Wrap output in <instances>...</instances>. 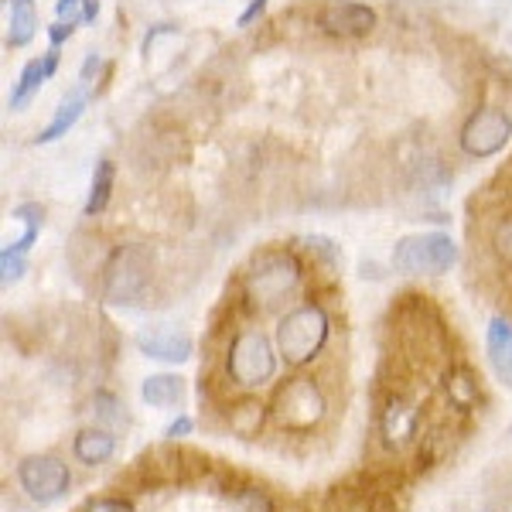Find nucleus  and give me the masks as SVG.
<instances>
[{
    "mask_svg": "<svg viewBox=\"0 0 512 512\" xmlns=\"http://www.w3.org/2000/svg\"><path fill=\"white\" fill-rule=\"evenodd\" d=\"M420 431V410L410 400H403L400 393H390L379 410V434L390 448H400V444H410Z\"/></svg>",
    "mask_w": 512,
    "mask_h": 512,
    "instance_id": "11",
    "label": "nucleus"
},
{
    "mask_svg": "<svg viewBox=\"0 0 512 512\" xmlns=\"http://www.w3.org/2000/svg\"><path fill=\"white\" fill-rule=\"evenodd\" d=\"M99 69V55L96 52H89L86 55V62H82V82H93V72Z\"/></svg>",
    "mask_w": 512,
    "mask_h": 512,
    "instance_id": "31",
    "label": "nucleus"
},
{
    "mask_svg": "<svg viewBox=\"0 0 512 512\" xmlns=\"http://www.w3.org/2000/svg\"><path fill=\"white\" fill-rule=\"evenodd\" d=\"M512 137V120L506 110L499 106H482L475 110L468 123L461 127V151L472 154V158H492Z\"/></svg>",
    "mask_w": 512,
    "mask_h": 512,
    "instance_id": "8",
    "label": "nucleus"
},
{
    "mask_svg": "<svg viewBox=\"0 0 512 512\" xmlns=\"http://www.w3.org/2000/svg\"><path fill=\"white\" fill-rule=\"evenodd\" d=\"M82 512H134V506L127 499H120V495H103V499L86 502Z\"/></svg>",
    "mask_w": 512,
    "mask_h": 512,
    "instance_id": "24",
    "label": "nucleus"
},
{
    "mask_svg": "<svg viewBox=\"0 0 512 512\" xmlns=\"http://www.w3.org/2000/svg\"><path fill=\"white\" fill-rule=\"evenodd\" d=\"M485 345H489V362L495 376L512 390V325L506 318H492L489 332H485Z\"/></svg>",
    "mask_w": 512,
    "mask_h": 512,
    "instance_id": "14",
    "label": "nucleus"
},
{
    "mask_svg": "<svg viewBox=\"0 0 512 512\" xmlns=\"http://www.w3.org/2000/svg\"><path fill=\"white\" fill-rule=\"evenodd\" d=\"M444 396L458 414H472L478 400H482V383L468 366H451L444 373Z\"/></svg>",
    "mask_w": 512,
    "mask_h": 512,
    "instance_id": "13",
    "label": "nucleus"
},
{
    "mask_svg": "<svg viewBox=\"0 0 512 512\" xmlns=\"http://www.w3.org/2000/svg\"><path fill=\"white\" fill-rule=\"evenodd\" d=\"M11 21H7V48H24L38 35L35 0H11Z\"/></svg>",
    "mask_w": 512,
    "mask_h": 512,
    "instance_id": "17",
    "label": "nucleus"
},
{
    "mask_svg": "<svg viewBox=\"0 0 512 512\" xmlns=\"http://www.w3.org/2000/svg\"><path fill=\"white\" fill-rule=\"evenodd\" d=\"M151 287V253L144 246H120L103 270V297L110 304H137Z\"/></svg>",
    "mask_w": 512,
    "mask_h": 512,
    "instance_id": "6",
    "label": "nucleus"
},
{
    "mask_svg": "<svg viewBox=\"0 0 512 512\" xmlns=\"http://www.w3.org/2000/svg\"><path fill=\"white\" fill-rule=\"evenodd\" d=\"M270 414H274V420L284 427V431H294V434L315 431L328 414L325 390H321L311 376L287 379V383L277 386L274 403H270Z\"/></svg>",
    "mask_w": 512,
    "mask_h": 512,
    "instance_id": "3",
    "label": "nucleus"
},
{
    "mask_svg": "<svg viewBox=\"0 0 512 512\" xmlns=\"http://www.w3.org/2000/svg\"><path fill=\"white\" fill-rule=\"evenodd\" d=\"M458 263V243L448 233H414L396 239L393 270L403 277H441Z\"/></svg>",
    "mask_w": 512,
    "mask_h": 512,
    "instance_id": "5",
    "label": "nucleus"
},
{
    "mask_svg": "<svg viewBox=\"0 0 512 512\" xmlns=\"http://www.w3.org/2000/svg\"><path fill=\"white\" fill-rule=\"evenodd\" d=\"M137 349L147 359H158V362H188L195 352V338L185 332V328L175 325H147L137 332Z\"/></svg>",
    "mask_w": 512,
    "mask_h": 512,
    "instance_id": "10",
    "label": "nucleus"
},
{
    "mask_svg": "<svg viewBox=\"0 0 512 512\" xmlns=\"http://www.w3.org/2000/svg\"><path fill=\"white\" fill-rule=\"evenodd\" d=\"M277 355L270 338L256 328H243L233 335L226 352V373L239 390H260L277 376Z\"/></svg>",
    "mask_w": 512,
    "mask_h": 512,
    "instance_id": "4",
    "label": "nucleus"
},
{
    "mask_svg": "<svg viewBox=\"0 0 512 512\" xmlns=\"http://www.w3.org/2000/svg\"><path fill=\"white\" fill-rule=\"evenodd\" d=\"M328 335H332V321H328V311L321 304L308 301L297 304V308L287 311L277 325V352L287 366L304 369L308 362H315L321 349H325Z\"/></svg>",
    "mask_w": 512,
    "mask_h": 512,
    "instance_id": "2",
    "label": "nucleus"
},
{
    "mask_svg": "<svg viewBox=\"0 0 512 512\" xmlns=\"http://www.w3.org/2000/svg\"><path fill=\"white\" fill-rule=\"evenodd\" d=\"M492 243H495V253H499L502 260H506L509 267H512V219H506L499 229H495V239H492Z\"/></svg>",
    "mask_w": 512,
    "mask_h": 512,
    "instance_id": "25",
    "label": "nucleus"
},
{
    "mask_svg": "<svg viewBox=\"0 0 512 512\" xmlns=\"http://www.w3.org/2000/svg\"><path fill=\"white\" fill-rule=\"evenodd\" d=\"M72 35H76V21H55L52 28H48V41H52V45H59V48H62Z\"/></svg>",
    "mask_w": 512,
    "mask_h": 512,
    "instance_id": "26",
    "label": "nucleus"
},
{
    "mask_svg": "<svg viewBox=\"0 0 512 512\" xmlns=\"http://www.w3.org/2000/svg\"><path fill=\"white\" fill-rule=\"evenodd\" d=\"M192 427H195V424H192V417H178L175 424H171L168 431H164V437H168V441H175V444H178L181 437H188V434H192Z\"/></svg>",
    "mask_w": 512,
    "mask_h": 512,
    "instance_id": "27",
    "label": "nucleus"
},
{
    "mask_svg": "<svg viewBox=\"0 0 512 512\" xmlns=\"http://www.w3.org/2000/svg\"><path fill=\"white\" fill-rule=\"evenodd\" d=\"M229 431L236 437H243V441H253L256 434L263 431V420H267V407H263L260 400H253V396H246V400H239L229 407Z\"/></svg>",
    "mask_w": 512,
    "mask_h": 512,
    "instance_id": "15",
    "label": "nucleus"
},
{
    "mask_svg": "<svg viewBox=\"0 0 512 512\" xmlns=\"http://www.w3.org/2000/svg\"><path fill=\"white\" fill-rule=\"evenodd\" d=\"M140 396H144V403H151V407H178L181 400H185V379L178 376H168V373H158V376H147L144 386H140Z\"/></svg>",
    "mask_w": 512,
    "mask_h": 512,
    "instance_id": "18",
    "label": "nucleus"
},
{
    "mask_svg": "<svg viewBox=\"0 0 512 512\" xmlns=\"http://www.w3.org/2000/svg\"><path fill=\"white\" fill-rule=\"evenodd\" d=\"M79 7H82V0H59V4H55V14H59V21H76Z\"/></svg>",
    "mask_w": 512,
    "mask_h": 512,
    "instance_id": "29",
    "label": "nucleus"
},
{
    "mask_svg": "<svg viewBox=\"0 0 512 512\" xmlns=\"http://www.w3.org/2000/svg\"><path fill=\"white\" fill-rule=\"evenodd\" d=\"M14 216H18V219L24 222V236H21V239H14L11 246H14L18 253L28 256L31 246L38 243L41 226H45V209H41V205H35V202H24V205H18V209H14Z\"/></svg>",
    "mask_w": 512,
    "mask_h": 512,
    "instance_id": "21",
    "label": "nucleus"
},
{
    "mask_svg": "<svg viewBox=\"0 0 512 512\" xmlns=\"http://www.w3.org/2000/svg\"><path fill=\"white\" fill-rule=\"evenodd\" d=\"M59 45H52V48H48V52L45 55H41V65H45V76L48 79H52L55 76V69H59Z\"/></svg>",
    "mask_w": 512,
    "mask_h": 512,
    "instance_id": "30",
    "label": "nucleus"
},
{
    "mask_svg": "<svg viewBox=\"0 0 512 512\" xmlns=\"http://www.w3.org/2000/svg\"><path fill=\"white\" fill-rule=\"evenodd\" d=\"M96 14H99L96 0H82V21H96Z\"/></svg>",
    "mask_w": 512,
    "mask_h": 512,
    "instance_id": "32",
    "label": "nucleus"
},
{
    "mask_svg": "<svg viewBox=\"0 0 512 512\" xmlns=\"http://www.w3.org/2000/svg\"><path fill=\"white\" fill-rule=\"evenodd\" d=\"M318 24L335 38H366L376 28V11L355 0H328L318 11Z\"/></svg>",
    "mask_w": 512,
    "mask_h": 512,
    "instance_id": "9",
    "label": "nucleus"
},
{
    "mask_svg": "<svg viewBox=\"0 0 512 512\" xmlns=\"http://www.w3.org/2000/svg\"><path fill=\"white\" fill-rule=\"evenodd\" d=\"M113 451H117V437H113V431H106V427H99V424L79 431L76 441H72V454H76V461L86 468L106 465V461L113 458Z\"/></svg>",
    "mask_w": 512,
    "mask_h": 512,
    "instance_id": "12",
    "label": "nucleus"
},
{
    "mask_svg": "<svg viewBox=\"0 0 512 512\" xmlns=\"http://www.w3.org/2000/svg\"><path fill=\"white\" fill-rule=\"evenodd\" d=\"M18 485L38 506H52L72 489V472L55 454H31L18 465Z\"/></svg>",
    "mask_w": 512,
    "mask_h": 512,
    "instance_id": "7",
    "label": "nucleus"
},
{
    "mask_svg": "<svg viewBox=\"0 0 512 512\" xmlns=\"http://www.w3.org/2000/svg\"><path fill=\"white\" fill-rule=\"evenodd\" d=\"M263 7H267V0H250V7H246V11L239 14L236 24H239V28H250V24L263 14Z\"/></svg>",
    "mask_w": 512,
    "mask_h": 512,
    "instance_id": "28",
    "label": "nucleus"
},
{
    "mask_svg": "<svg viewBox=\"0 0 512 512\" xmlns=\"http://www.w3.org/2000/svg\"><path fill=\"white\" fill-rule=\"evenodd\" d=\"M45 65H41V59H31L28 65L21 69V76H18V86H14V93L11 99H7V106L11 110H24V106L31 103V96L41 89V82H45Z\"/></svg>",
    "mask_w": 512,
    "mask_h": 512,
    "instance_id": "20",
    "label": "nucleus"
},
{
    "mask_svg": "<svg viewBox=\"0 0 512 512\" xmlns=\"http://www.w3.org/2000/svg\"><path fill=\"white\" fill-rule=\"evenodd\" d=\"M24 270H28V260H24V253L14 250L11 243L0 250V280H4V287H11V284H18V280L24 277Z\"/></svg>",
    "mask_w": 512,
    "mask_h": 512,
    "instance_id": "23",
    "label": "nucleus"
},
{
    "mask_svg": "<svg viewBox=\"0 0 512 512\" xmlns=\"http://www.w3.org/2000/svg\"><path fill=\"white\" fill-rule=\"evenodd\" d=\"M304 267L291 250H267L250 263L243 277V297L253 311H280L301 291Z\"/></svg>",
    "mask_w": 512,
    "mask_h": 512,
    "instance_id": "1",
    "label": "nucleus"
},
{
    "mask_svg": "<svg viewBox=\"0 0 512 512\" xmlns=\"http://www.w3.org/2000/svg\"><path fill=\"white\" fill-rule=\"evenodd\" d=\"M82 110H86V96H82V93L65 96V99H62V106H59V110H55L52 123H48V127H41V130H38L35 144H52V140L65 137V134H69V130L79 123Z\"/></svg>",
    "mask_w": 512,
    "mask_h": 512,
    "instance_id": "16",
    "label": "nucleus"
},
{
    "mask_svg": "<svg viewBox=\"0 0 512 512\" xmlns=\"http://www.w3.org/2000/svg\"><path fill=\"white\" fill-rule=\"evenodd\" d=\"M113 181H117V168H113V161H99L96 171H93V181H89V198H86V219H96L106 212V205H110L113 198Z\"/></svg>",
    "mask_w": 512,
    "mask_h": 512,
    "instance_id": "19",
    "label": "nucleus"
},
{
    "mask_svg": "<svg viewBox=\"0 0 512 512\" xmlns=\"http://www.w3.org/2000/svg\"><path fill=\"white\" fill-rule=\"evenodd\" d=\"M93 414L99 424H113V427H120V424H127V407L117 400L113 393H96V400H93Z\"/></svg>",
    "mask_w": 512,
    "mask_h": 512,
    "instance_id": "22",
    "label": "nucleus"
}]
</instances>
